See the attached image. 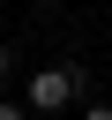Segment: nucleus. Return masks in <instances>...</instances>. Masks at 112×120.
<instances>
[{
    "mask_svg": "<svg viewBox=\"0 0 112 120\" xmlns=\"http://www.w3.org/2000/svg\"><path fill=\"white\" fill-rule=\"evenodd\" d=\"M0 82H7V45H0Z\"/></svg>",
    "mask_w": 112,
    "mask_h": 120,
    "instance_id": "nucleus-4",
    "label": "nucleus"
},
{
    "mask_svg": "<svg viewBox=\"0 0 112 120\" xmlns=\"http://www.w3.org/2000/svg\"><path fill=\"white\" fill-rule=\"evenodd\" d=\"M75 82H82V68H37V75H30V105H37V112H60V105L75 98Z\"/></svg>",
    "mask_w": 112,
    "mask_h": 120,
    "instance_id": "nucleus-1",
    "label": "nucleus"
},
{
    "mask_svg": "<svg viewBox=\"0 0 112 120\" xmlns=\"http://www.w3.org/2000/svg\"><path fill=\"white\" fill-rule=\"evenodd\" d=\"M90 120H112V105H97V112H90Z\"/></svg>",
    "mask_w": 112,
    "mask_h": 120,
    "instance_id": "nucleus-3",
    "label": "nucleus"
},
{
    "mask_svg": "<svg viewBox=\"0 0 112 120\" xmlns=\"http://www.w3.org/2000/svg\"><path fill=\"white\" fill-rule=\"evenodd\" d=\"M0 120H22V112H15V105H0Z\"/></svg>",
    "mask_w": 112,
    "mask_h": 120,
    "instance_id": "nucleus-2",
    "label": "nucleus"
}]
</instances>
